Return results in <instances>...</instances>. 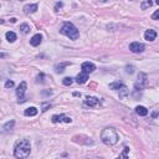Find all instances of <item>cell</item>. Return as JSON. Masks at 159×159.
<instances>
[{
  "label": "cell",
  "mask_w": 159,
  "mask_h": 159,
  "mask_svg": "<svg viewBox=\"0 0 159 159\" xmlns=\"http://www.w3.org/2000/svg\"><path fill=\"white\" fill-rule=\"evenodd\" d=\"M24 114L27 116V117H34V116L37 114V109L35 108V107H29V108H26V109H25Z\"/></svg>",
  "instance_id": "e0dca14e"
},
{
  "label": "cell",
  "mask_w": 159,
  "mask_h": 159,
  "mask_svg": "<svg viewBox=\"0 0 159 159\" xmlns=\"http://www.w3.org/2000/svg\"><path fill=\"white\" fill-rule=\"evenodd\" d=\"M41 41H43V35L41 34H36L31 37V40H30V44L32 46H39L41 44Z\"/></svg>",
  "instance_id": "7c38bea8"
},
{
  "label": "cell",
  "mask_w": 159,
  "mask_h": 159,
  "mask_svg": "<svg viewBox=\"0 0 159 159\" xmlns=\"http://www.w3.org/2000/svg\"><path fill=\"white\" fill-rule=\"evenodd\" d=\"M31 152V146L27 139H21L19 141L14 149V156L16 158H27Z\"/></svg>",
  "instance_id": "7a4b0ae2"
},
{
  "label": "cell",
  "mask_w": 159,
  "mask_h": 159,
  "mask_svg": "<svg viewBox=\"0 0 159 159\" xmlns=\"http://www.w3.org/2000/svg\"><path fill=\"white\" fill-rule=\"evenodd\" d=\"M152 5H153V1H152V0H146L144 3H142V9H143V10H146L147 8H151Z\"/></svg>",
  "instance_id": "7402d4cb"
},
{
  "label": "cell",
  "mask_w": 159,
  "mask_h": 159,
  "mask_svg": "<svg viewBox=\"0 0 159 159\" xmlns=\"http://www.w3.org/2000/svg\"><path fill=\"white\" fill-rule=\"evenodd\" d=\"M62 83L65 86H70L72 83V78L71 77H65L63 80H62Z\"/></svg>",
  "instance_id": "d4e9b609"
},
{
  "label": "cell",
  "mask_w": 159,
  "mask_h": 159,
  "mask_svg": "<svg viewBox=\"0 0 159 159\" xmlns=\"http://www.w3.org/2000/svg\"><path fill=\"white\" fill-rule=\"evenodd\" d=\"M25 92H26V82L22 81L20 85H19L17 90H16V96H17V102H19V103H24V102L26 101Z\"/></svg>",
  "instance_id": "5b68a950"
},
{
  "label": "cell",
  "mask_w": 159,
  "mask_h": 159,
  "mask_svg": "<svg viewBox=\"0 0 159 159\" xmlns=\"http://www.w3.org/2000/svg\"><path fill=\"white\" fill-rule=\"evenodd\" d=\"M60 31H61V34L70 37L71 40H77L80 37V32H78V30L76 29V26H75L72 22H65Z\"/></svg>",
  "instance_id": "3957f363"
},
{
  "label": "cell",
  "mask_w": 159,
  "mask_h": 159,
  "mask_svg": "<svg viewBox=\"0 0 159 159\" xmlns=\"http://www.w3.org/2000/svg\"><path fill=\"white\" fill-rule=\"evenodd\" d=\"M44 93H45V95H51L52 92H51V91H44Z\"/></svg>",
  "instance_id": "4dcf8cb0"
},
{
  "label": "cell",
  "mask_w": 159,
  "mask_h": 159,
  "mask_svg": "<svg viewBox=\"0 0 159 159\" xmlns=\"http://www.w3.org/2000/svg\"><path fill=\"white\" fill-rule=\"evenodd\" d=\"M135 112H137L138 116H142V117L148 114V109L144 106H137V107H135Z\"/></svg>",
  "instance_id": "2e32d148"
},
{
  "label": "cell",
  "mask_w": 159,
  "mask_h": 159,
  "mask_svg": "<svg viewBox=\"0 0 159 159\" xmlns=\"http://www.w3.org/2000/svg\"><path fill=\"white\" fill-rule=\"evenodd\" d=\"M158 17H159V10H157V11L152 15V19H153V20H158Z\"/></svg>",
  "instance_id": "f546056e"
},
{
  "label": "cell",
  "mask_w": 159,
  "mask_h": 159,
  "mask_svg": "<svg viewBox=\"0 0 159 159\" xmlns=\"http://www.w3.org/2000/svg\"><path fill=\"white\" fill-rule=\"evenodd\" d=\"M14 87V81H10V80H8L5 82V88H11Z\"/></svg>",
  "instance_id": "4316f807"
},
{
  "label": "cell",
  "mask_w": 159,
  "mask_h": 159,
  "mask_svg": "<svg viewBox=\"0 0 159 159\" xmlns=\"http://www.w3.org/2000/svg\"><path fill=\"white\" fill-rule=\"evenodd\" d=\"M121 85H122V82H121V81H116V82H113V83H111L109 88H111V90H118Z\"/></svg>",
  "instance_id": "44dd1931"
},
{
  "label": "cell",
  "mask_w": 159,
  "mask_h": 159,
  "mask_svg": "<svg viewBox=\"0 0 159 159\" xmlns=\"http://www.w3.org/2000/svg\"><path fill=\"white\" fill-rule=\"evenodd\" d=\"M144 39H146L147 41H154L157 39V32L154 30H152V29L147 30L146 32H144Z\"/></svg>",
  "instance_id": "30bf717a"
},
{
  "label": "cell",
  "mask_w": 159,
  "mask_h": 159,
  "mask_svg": "<svg viewBox=\"0 0 159 159\" xmlns=\"http://www.w3.org/2000/svg\"><path fill=\"white\" fill-rule=\"evenodd\" d=\"M54 123H60V122H65V123H71L72 119L70 118V117H66L65 114H55L52 116V118H51Z\"/></svg>",
  "instance_id": "8992f818"
},
{
  "label": "cell",
  "mask_w": 159,
  "mask_h": 159,
  "mask_svg": "<svg viewBox=\"0 0 159 159\" xmlns=\"http://www.w3.org/2000/svg\"><path fill=\"white\" fill-rule=\"evenodd\" d=\"M50 107H51V103H50V102H44V103L41 105V111H43V112H46V111L50 108Z\"/></svg>",
  "instance_id": "603a6c76"
},
{
  "label": "cell",
  "mask_w": 159,
  "mask_h": 159,
  "mask_svg": "<svg viewBox=\"0 0 159 159\" xmlns=\"http://www.w3.org/2000/svg\"><path fill=\"white\" fill-rule=\"evenodd\" d=\"M144 49H146L144 47V45L141 44V43H137V41H134V43H132L129 45V50L134 54H141V52L144 51Z\"/></svg>",
  "instance_id": "52a82bcc"
},
{
  "label": "cell",
  "mask_w": 159,
  "mask_h": 159,
  "mask_svg": "<svg viewBox=\"0 0 159 159\" xmlns=\"http://www.w3.org/2000/svg\"><path fill=\"white\" fill-rule=\"evenodd\" d=\"M5 36H6V40L9 41V43H14V41L16 40V34L15 32H13V31H8Z\"/></svg>",
  "instance_id": "d6986e66"
},
{
  "label": "cell",
  "mask_w": 159,
  "mask_h": 159,
  "mask_svg": "<svg viewBox=\"0 0 159 159\" xmlns=\"http://www.w3.org/2000/svg\"><path fill=\"white\" fill-rule=\"evenodd\" d=\"M61 8H62V3L59 1V3L55 5V11H60V9H61Z\"/></svg>",
  "instance_id": "f1b7e54d"
},
{
  "label": "cell",
  "mask_w": 159,
  "mask_h": 159,
  "mask_svg": "<svg viewBox=\"0 0 159 159\" xmlns=\"http://www.w3.org/2000/svg\"><path fill=\"white\" fill-rule=\"evenodd\" d=\"M44 78H45V75L44 73H39L36 76V82L37 83H44Z\"/></svg>",
  "instance_id": "cb8c5ba5"
},
{
  "label": "cell",
  "mask_w": 159,
  "mask_h": 159,
  "mask_svg": "<svg viewBox=\"0 0 159 159\" xmlns=\"http://www.w3.org/2000/svg\"><path fill=\"white\" fill-rule=\"evenodd\" d=\"M98 103H100V100L96 97H87L85 100V105L88 107H96Z\"/></svg>",
  "instance_id": "8fae6325"
},
{
  "label": "cell",
  "mask_w": 159,
  "mask_h": 159,
  "mask_svg": "<svg viewBox=\"0 0 159 159\" xmlns=\"http://www.w3.org/2000/svg\"><path fill=\"white\" fill-rule=\"evenodd\" d=\"M14 126H15V121L11 119V121H9V122H6L5 124H4V127H3L4 132H10V130H13Z\"/></svg>",
  "instance_id": "ac0fdd59"
},
{
  "label": "cell",
  "mask_w": 159,
  "mask_h": 159,
  "mask_svg": "<svg viewBox=\"0 0 159 159\" xmlns=\"http://www.w3.org/2000/svg\"><path fill=\"white\" fill-rule=\"evenodd\" d=\"M37 10V5L36 4H31V5H25L24 6V13L25 14H32Z\"/></svg>",
  "instance_id": "5bb4252c"
},
{
  "label": "cell",
  "mask_w": 159,
  "mask_h": 159,
  "mask_svg": "<svg viewBox=\"0 0 159 159\" xmlns=\"http://www.w3.org/2000/svg\"><path fill=\"white\" fill-rule=\"evenodd\" d=\"M20 1H24V0H20Z\"/></svg>",
  "instance_id": "d6a6232c"
},
{
  "label": "cell",
  "mask_w": 159,
  "mask_h": 159,
  "mask_svg": "<svg viewBox=\"0 0 159 159\" xmlns=\"http://www.w3.org/2000/svg\"><path fill=\"white\" fill-rule=\"evenodd\" d=\"M10 21H11V22H16V19L13 17V19H10Z\"/></svg>",
  "instance_id": "1f68e13d"
},
{
  "label": "cell",
  "mask_w": 159,
  "mask_h": 159,
  "mask_svg": "<svg viewBox=\"0 0 159 159\" xmlns=\"http://www.w3.org/2000/svg\"><path fill=\"white\" fill-rule=\"evenodd\" d=\"M20 31L22 34H27V32L30 31V26L27 24H22V25H20Z\"/></svg>",
  "instance_id": "ffe728a7"
},
{
  "label": "cell",
  "mask_w": 159,
  "mask_h": 159,
  "mask_svg": "<svg viewBox=\"0 0 159 159\" xmlns=\"http://www.w3.org/2000/svg\"><path fill=\"white\" fill-rule=\"evenodd\" d=\"M148 85V76L144 72H139V76L137 82L134 83V90L135 91H143Z\"/></svg>",
  "instance_id": "277c9868"
},
{
  "label": "cell",
  "mask_w": 159,
  "mask_h": 159,
  "mask_svg": "<svg viewBox=\"0 0 159 159\" xmlns=\"http://www.w3.org/2000/svg\"><path fill=\"white\" fill-rule=\"evenodd\" d=\"M126 72H127V73H133L134 72V67L133 66H127V67H126Z\"/></svg>",
  "instance_id": "83f0119b"
},
{
  "label": "cell",
  "mask_w": 159,
  "mask_h": 159,
  "mask_svg": "<svg viewBox=\"0 0 159 159\" xmlns=\"http://www.w3.org/2000/svg\"><path fill=\"white\" fill-rule=\"evenodd\" d=\"M101 139L106 146H114V144L118 142L119 135L117 133V130L112 127H107L102 130L101 133Z\"/></svg>",
  "instance_id": "6da1fadb"
},
{
  "label": "cell",
  "mask_w": 159,
  "mask_h": 159,
  "mask_svg": "<svg viewBox=\"0 0 159 159\" xmlns=\"http://www.w3.org/2000/svg\"><path fill=\"white\" fill-rule=\"evenodd\" d=\"M81 68H82V72H85V73H91V72H93V71L96 70V66H95V63L87 61V62H83V63H82Z\"/></svg>",
  "instance_id": "ba28073f"
},
{
  "label": "cell",
  "mask_w": 159,
  "mask_h": 159,
  "mask_svg": "<svg viewBox=\"0 0 159 159\" xmlns=\"http://www.w3.org/2000/svg\"><path fill=\"white\" fill-rule=\"evenodd\" d=\"M70 65V62H61V63H57L55 66V72L56 73H62L63 72V68L66 67V66H68Z\"/></svg>",
  "instance_id": "9a60e30c"
},
{
  "label": "cell",
  "mask_w": 159,
  "mask_h": 159,
  "mask_svg": "<svg viewBox=\"0 0 159 159\" xmlns=\"http://www.w3.org/2000/svg\"><path fill=\"white\" fill-rule=\"evenodd\" d=\"M128 152H129V148H128V147H124L123 153L119 154V157H121V158H126V157H127V154H128Z\"/></svg>",
  "instance_id": "484cf974"
},
{
  "label": "cell",
  "mask_w": 159,
  "mask_h": 159,
  "mask_svg": "<svg viewBox=\"0 0 159 159\" xmlns=\"http://www.w3.org/2000/svg\"><path fill=\"white\" fill-rule=\"evenodd\" d=\"M87 80H88V73H85V72H81V73H78L77 75V77H76V82L77 83H86L87 82Z\"/></svg>",
  "instance_id": "4fadbf2b"
},
{
  "label": "cell",
  "mask_w": 159,
  "mask_h": 159,
  "mask_svg": "<svg viewBox=\"0 0 159 159\" xmlns=\"http://www.w3.org/2000/svg\"><path fill=\"white\" fill-rule=\"evenodd\" d=\"M118 95H119V98H121V100H124V98L129 95L128 87L124 86V85H121L119 88H118Z\"/></svg>",
  "instance_id": "9c48e42d"
}]
</instances>
